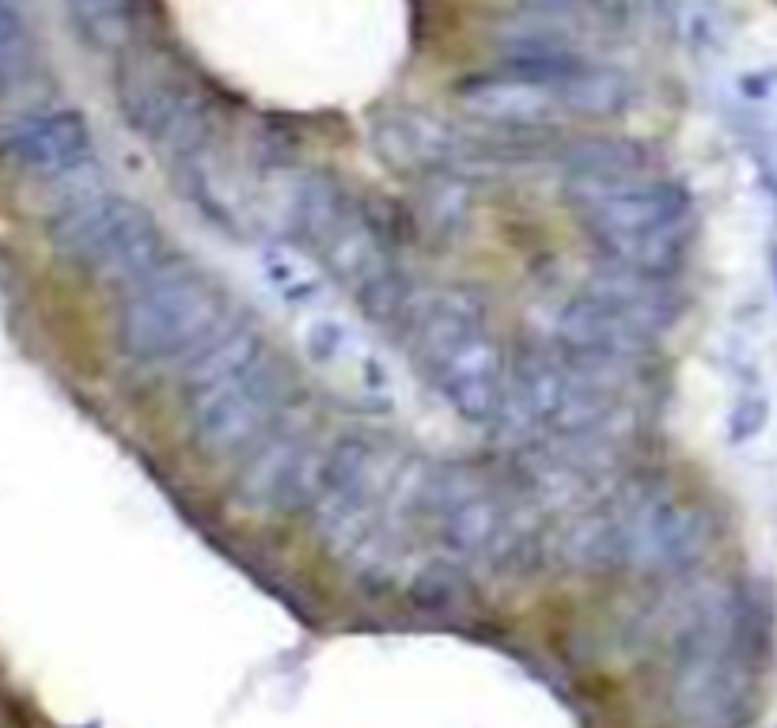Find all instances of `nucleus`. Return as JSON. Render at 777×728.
Wrapping results in <instances>:
<instances>
[{
  "instance_id": "nucleus-1",
  "label": "nucleus",
  "mask_w": 777,
  "mask_h": 728,
  "mask_svg": "<svg viewBox=\"0 0 777 728\" xmlns=\"http://www.w3.org/2000/svg\"><path fill=\"white\" fill-rule=\"evenodd\" d=\"M565 197L591 243L614 266L667 278L690 243V197L657 175L645 152H573L565 167Z\"/></svg>"
},
{
  "instance_id": "nucleus-2",
  "label": "nucleus",
  "mask_w": 777,
  "mask_h": 728,
  "mask_svg": "<svg viewBox=\"0 0 777 728\" xmlns=\"http://www.w3.org/2000/svg\"><path fill=\"white\" fill-rule=\"evenodd\" d=\"M190 448L209 463H240L296 406V372L255 327L232 323L179 372Z\"/></svg>"
},
{
  "instance_id": "nucleus-3",
  "label": "nucleus",
  "mask_w": 777,
  "mask_h": 728,
  "mask_svg": "<svg viewBox=\"0 0 777 728\" xmlns=\"http://www.w3.org/2000/svg\"><path fill=\"white\" fill-rule=\"evenodd\" d=\"M413 365L471 425H497L512 391V368L486 304L467 289H425L403 311Z\"/></svg>"
},
{
  "instance_id": "nucleus-4",
  "label": "nucleus",
  "mask_w": 777,
  "mask_h": 728,
  "mask_svg": "<svg viewBox=\"0 0 777 728\" xmlns=\"http://www.w3.org/2000/svg\"><path fill=\"white\" fill-rule=\"evenodd\" d=\"M228 289L190 258H171L156 273L118 293L114 346L126 365L175 372L232 327Z\"/></svg>"
},
{
  "instance_id": "nucleus-5",
  "label": "nucleus",
  "mask_w": 777,
  "mask_h": 728,
  "mask_svg": "<svg viewBox=\"0 0 777 728\" xmlns=\"http://www.w3.org/2000/svg\"><path fill=\"white\" fill-rule=\"evenodd\" d=\"M46 240L68 266L118 293L175 258L156 213L111 187L53 205L46 213Z\"/></svg>"
},
{
  "instance_id": "nucleus-6",
  "label": "nucleus",
  "mask_w": 777,
  "mask_h": 728,
  "mask_svg": "<svg viewBox=\"0 0 777 728\" xmlns=\"http://www.w3.org/2000/svg\"><path fill=\"white\" fill-rule=\"evenodd\" d=\"M406 456L410 451H403L375 429L337 433L319 494H315L311 509L304 512L311 539L330 558L349 562L360 550L375 520L383 516V505H387Z\"/></svg>"
},
{
  "instance_id": "nucleus-7",
  "label": "nucleus",
  "mask_w": 777,
  "mask_h": 728,
  "mask_svg": "<svg viewBox=\"0 0 777 728\" xmlns=\"http://www.w3.org/2000/svg\"><path fill=\"white\" fill-rule=\"evenodd\" d=\"M512 516L517 489L505 486L494 467L459 459L429 471L425 527L444 562H509L512 550L523 547Z\"/></svg>"
},
{
  "instance_id": "nucleus-8",
  "label": "nucleus",
  "mask_w": 777,
  "mask_h": 728,
  "mask_svg": "<svg viewBox=\"0 0 777 728\" xmlns=\"http://www.w3.org/2000/svg\"><path fill=\"white\" fill-rule=\"evenodd\" d=\"M337 436L307 403L292 406L235 463L232 505L251 520H284L311 509Z\"/></svg>"
},
{
  "instance_id": "nucleus-9",
  "label": "nucleus",
  "mask_w": 777,
  "mask_h": 728,
  "mask_svg": "<svg viewBox=\"0 0 777 728\" xmlns=\"http://www.w3.org/2000/svg\"><path fill=\"white\" fill-rule=\"evenodd\" d=\"M619 512L622 565L649 577H672L710 550V512L672 489H645L629 501H614Z\"/></svg>"
},
{
  "instance_id": "nucleus-10",
  "label": "nucleus",
  "mask_w": 777,
  "mask_h": 728,
  "mask_svg": "<svg viewBox=\"0 0 777 728\" xmlns=\"http://www.w3.org/2000/svg\"><path fill=\"white\" fill-rule=\"evenodd\" d=\"M304 357L315 372L337 380L345 391L365 398L368 410H391V368L380 357V349L365 339V331L342 316L315 311L304 319Z\"/></svg>"
},
{
  "instance_id": "nucleus-11",
  "label": "nucleus",
  "mask_w": 777,
  "mask_h": 728,
  "mask_svg": "<svg viewBox=\"0 0 777 728\" xmlns=\"http://www.w3.org/2000/svg\"><path fill=\"white\" fill-rule=\"evenodd\" d=\"M0 164L53 182L91 164V129L76 111H46L0 126Z\"/></svg>"
},
{
  "instance_id": "nucleus-12",
  "label": "nucleus",
  "mask_w": 777,
  "mask_h": 728,
  "mask_svg": "<svg viewBox=\"0 0 777 728\" xmlns=\"http://www.w3.org/2000/svg\"><path fill=\"white\" fill-rule=\"evenodd\" d=\"M255 263L262 285L296 311L315 308L330 285L322 263L307 247H300V243H262Z\"/></svg>"
},
{
  "instance_id": "nucleus-13",
  "label": "nucleus",
  "mask_w": 777,
  "mask_h": 728,
  "mask_svg": "<svg viewBox=\"0 0 777 728\" xmlns=\"http://www.w3.org/2000/svg\"><path fill=\"white\" fill-rule=\"evenodd\" d=\"M76 15L88 35L99 42H114L122 27V0H76Z\"/></svg>"
}]
</instances>
